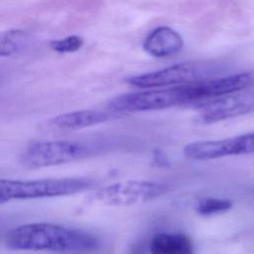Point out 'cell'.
<instances>
[{"mask_svg": "<svg viewBox=\"0 0 254 254\" xmlns=\"http://www.w3.org/2000/svg\"><path fill=\"white\" fill-rule=\"evenodd\" d=\"M195 101L193 83H189L121 94L111 98L107 103V108L115 113L140 112L179 105H192Z\"/></svg>", "mask_w": 254, "mask_h": 254, "instance_id": "obj_3", "label": "cell"}, {"mask_svg": "<svg viewBox=\"0 0 254 254\" xmlns=\"http://www.w3.org/2000/svg\"><path fill=\"white\" fill-rule=\"evenodd\" d=\"M245 154H254V132L230 138L195 141L184 148V155L194 161H207Z\"/></svg>", "mask_w": 254, "mask_h": 254, "instance_id": "obj_8", "label": "cell"}, {"mask_svg": "<svg viewBox=\"0 0 254 254\" xmlns=\"http://www.w3.org/2000/svg\"><path fill=\"white\" fill-rule=\"evenodd\" d=\"M183 45V38L177 31L167 26H161L147 35L142 47L152 57L167 58L178 54Z\"/></svg>", "mask_w": 254, "mask_h": 254, "instance_id": "obj_9", "label": "cell"}, {"mask_svg": "<svg viewBox=\"0 0 254 254\" xmlns=\"http://www.w3.org/2000/svg\"><path fill=\"white\" fill-rule=\"evenodd\" d=\"M82 45L83 40L75 35L60 40H54L50 43V47L58 53H73L79 50Z\"/></svg>", "mask_w": 254, "mask_h": 254, "instance_id": "obj_14", "label": "cell"}, {"mask_svg": "<svg viewBox=\"0 0 254 254\" xmlns=\"http://www.w3.org/2000/svg\"><path fill=\"white\" fill-rule=\"evenodd\" d=\"M169 190V186L157 182L127 180L98 190L94 198L107 205L124 206L152 200Z\"/></svg>", "mask_w": 254, "mask_h": 254, "instance_id": "obj_6", "label": "cell"}, {"mask_svg": "<svg viewBox=\"0 0 254 254\" xmlns=\"http://www.w3.org/2000/svg\"><path fill=\"white\" fill-rule=\"evenodd\" d=\"M111 118V114L101 110L83 109L60 114L50 120L53 129L61 131H72L87 128L103 123Z\"/></svg>", "mask_w": 254, "mask_h": 254, "instance_id": "obj_10", "label": "cell"}, {"mask_svg": "<svg viewBox=\"0 0 254 254\" xmlns=\"http://www.w3.org/2000/svg\"><path fill=\"white\" fill-rule=\"evenodd\" d=\"M94 182L85 178L43 180L0 179V204L11 200L64 196L90 189Z\"/></svg>", "mask_w": 254, "mask_h": 254, "instance_id": "obj_5", "label": "cell"}, {"mask_svg": "<svg viewBox=\"0 0 254 254\" xmlns=\"http://www.w3.org/2000/svg\"><path fill=\"white\" fill-rule=\"evenodd\" d=\"M151 254H193V243L185 233L162 232L150 243Z\"/></svg>", "mask_w": 254, "mask_h": 254, "instance_id": "obj_11", "label": "cell"}, {"mask_svg": "<svg viewBox=\"0 0 254 254\" xmlns=\"http://www.w3.org/2000/svg\"><path fill=\"white\" fill-rule=\"evenodd\" d=\"M104 145L97 141L56 140L29 145L20 161L27 169H41L71 163L101 152Z\"/></svg>", "mask_w": 254, "mask_h": 254, "instance_id": "obj_2", "label": "cell"}, {"mask_svg": "<svg viewBox=\"0 0 254 254\" xmlns=\"http://www.w3.org/2000/svg\"><path fill=\"white\" fill-rule=\"evenodd\" d=\"M154 161H155L156 164H159V165H161V166H164L165 164H168L167 158H166L161 152H159V151H157V152L155 153V155H154Z\"/></svg>", "mask_w": 254, "mask_h": 254, "instance_id": "obj_15", "label": "cell"}, {"mask_svg": "<svg viewBox=\"0 0 254 254\" xmlns=\"http://www.w3.org/2000/svg\"><path fill=\"white\" fill-rule=\"evenodd\" d=\"M6 245L13 250L87 254L99 247V240L82 229L50 222H34L11 229L6 237Z\"/></svg>", "mask_w": 254, "mask_h": 254, "instance_id": "obj_1", "label": "cell"}, {"mask_svg": "<svg viewBox=\"0 0 254 254\" xmlns=\"http://www.w3.org/2000/svg\"><path fill=\"white\" fill-rule=\"evenodd\" d=\"M30 43V35L23 30H9L0 33V57L16 55Z\"/></svg>", "mask_w": 254, "mask_h": 254, "instance_id": "obj_12", "label": "cell"}, {"mask_svg": "<svg viewBox=\"0 0 254 254\" xmlns=\"http://www.w3.org/2000/svg\"><path fill=\"white\" fill-rule=\"evenodd\" d=\"M198 110L196 121L209 124L254 111V90H240L192 105Z\"/></svg>", "mask_w": 254, "mask_h": 254, "instance_id": "obj_7", "label": "cell"}, {"mask_svg": "<svg viewBox=\"0 0 254 254\" xmlns=\"http://www.w3.org/2000/svg\"><path fill=\"white\" fill-rule=\"evenodd\" d=\"M232 207V201L225 198L205 197L196 204V211L203 216L222 213Z\"/></svg>", "mask_w": 254, "mask_h": 254, "instance_id": "obj_13", "label": "cell"}, {"mask_svg": "<svg viewBox=\"0 0 254 254\" xmlns=\"http://www.w3.org/2000/svg\"><path fill=\"white\" fill-rule=\"evenodd\" d=\"M227 70V64L219 62L182 63L152 72L131 76L126 81L141 88L166 87L204 81L224 75Z\"/></svg>", "mask_w": 254, "mask_h": 254, "instance_id": "obj_4", "label": "cell"}]
</instances>
